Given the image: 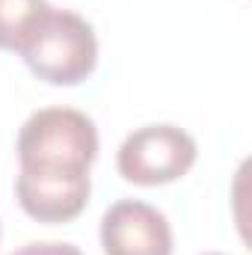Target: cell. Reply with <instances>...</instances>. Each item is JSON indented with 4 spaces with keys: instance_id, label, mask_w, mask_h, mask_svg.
<instances>
[{
    "instance_id": "52a82bcc",
    "label": "cell",
    "mask_w": 252,
    "mask_h": 255,
    "mask_svg": "<svg viewBox=\"0 0 252 255\" xmlns=\"http://www.w3.org/2000/svg\"><path fill=\"white\" fill-rule=\"evenodd\" d=\"M9 255H83L74 244H63V241H33V244H24L18 247L15 253Z\"/></svg>"
},
{
    "instance_id": "277c9868",
    "label": "cell",
    "mask_w": 252,
    "mask_h": 255,
    "mask_svg": "<svg viewBox=\"0 0 252 255\" xmlns=\"http://www.w3.org/2000/svg\"><path fill=\"white\" fill-rule=\"evenodd\" d=\"M104 255H172V226L148 202L122 199L101 217Z\"/></svg>"
},
{
    "instance_id": "5b68a950",
    "label": "cell",
    "mask_w": 252,
    "mask_h": 255,
    "mask_svg": "<svg viewBox=\"0 0 252 255\" xmlns=\"http://www.w3.org/2000/svg\"><path fill=\"white\" fill-rule=\"evenodd\" d=\"M89 175H48V172H18L15 196L27 217L39 223H71L89 205Z\"/></svg>"
},
{
    "instance_id": "7a4b0ae2",
    "label": "cell",
    "mask_w": 252,
    "mask_h": 255,
    "mask_svg": "<svg viewBox=\"0 0 252 255\" xmlns=\"http://www.w3.org/2000/svg\"><path fill=\"white\" fill-rule=\"evenodd\" d=\"M18 54L39 80L51 86H77L98 65V39L86 18L51 6Z\"/></svg>"
},
{
    "instance_id": "8992f818",
    "label": "cell",
    "mask_w": 252,
    "mask_h": 255,
    "mask_svg": "<svg viewBox=\"0 0 252 255\" xmlns=\"http://www.w3.org/2000/svg\"><path fill=\"white\" fill-rule=\"evenodd\" d=\"M48 9V0H0V51L18 54Z\"/></svg>"
},
{
    "instance_id": "6da1fadb",
    "label": "cell",
    "mask_w": 252,
    "mask_h": 255,
    "mask_svg": "<svg viewBox=\"0 0 252 255\" xmlns=\"http://www.w3.org/2000/svg\"><path fill=\"white\" fill-rule=\"evenodd\" d=\"M98 157V128L74 107H42L18 133V163L24 172L89 175Z\"/></svg>"
},
{
    "instance_id": "3957f363",
    "label": "cell",
    "mask_w": 252,
    "mask_h": 255,
    "mask_svg": "<svg viewBox=\"0 0 252 255\" xmlns=\"http://www.w3.org/2000/svg\"><path fill=\"white\" fill-rule=\"evenodd\" d=\"M196 139L178 125H145L127 133L116 151L119 175L139 187H160L184 178L196 163Z\"/></svg>"
},
{
    "instance_id": "ba28073f",
    "label": "cell",
    "mask_w": 252,
    "mask_h": 255,
    "mask_svg": "<svg viewBox=\"0 0 252 255\" xmlns=\"http://www.w3.org/2000/svg\"><path fill=\"white\" fill-rule=\"evenodd\" d=\"M202 255H226V253H202Z\"/></svg>"
}]
</instances>
